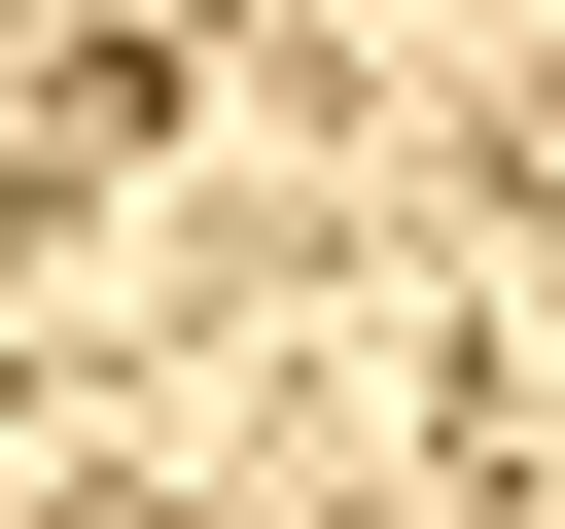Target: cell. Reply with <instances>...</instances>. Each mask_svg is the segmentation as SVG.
<instances>
[{"label": "cell", "instance_id": "cell-1", "mask_svg": "<svg viewBox=\"0 0 565 529\" xmlns=\"http://www.w3.org/2000/svg\"><path fill=\"white\" fill-rule=\"evenodd\" d=\"M71 529H177V494H71Z\"/></svg>", "mask_w": 565, "mask_h": 529}]
</instances>
